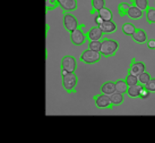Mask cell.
Returning a JSON list of instances; mask_svg holds the SVG:
<instances>
[{
    "label": "cell",
    "instance_id": "obj_1",
    "mask_svg": "<svg viewBox=\"0 0 155 143\" xmlns=\"http://www.w3.org/2000/svg\"><path fill=\"white\" fill-rule=\"evenodd\" d=\"M119 49V44L118 42L111 38H102L101 40L100 53L104 57H112L114 56Z\"/></svg>",
    "mask_w": 155,
    "mask_h": 143
},
{
    "label": "cell",
    "instance_id": "obj_2",
    "mask_svg": "<svg viewBox=\"0 0 155 143\" xmlns=\"http://www.w3.org/2000/svg\"><path fill=\"white\" fill-rule=\"evenodd\" d=\"M62 78V87L64 90L68 94L76 93V88L78 85V76L75 73H68L61 76Z\"/></svg>",
    "mask_w": 155,
    "mask_h": 143
},
{
    "label": "cell",
    "instance_id": "obj_3",
    "mask_svg": "<svg viewBox=\"0 0 155 143\" xmlns=\"http://www.w3.org/2000/svg\"><path fill=\"white\" fill-rule=\"evenodd\" d=\"M101 54L100 52H96V51L91 50L90 49L85 50L82 52V54L80 55L79 60L84 64L86 65H93L98 63L101 60Z\"/></svg>",
    "mask_w": 155,
    "mask_h": 143
},
{
    "label": "cell",
    "instance_id": "obj_4",
    "mask_svg": "<svg viewBox=\"0 0 155 143\" xmlns=\"http://www.w3.org/2000/svg\"><path fill=\"white\" fill-rule=\"evenodd\" d=\"M84 25H79L74 31L70 32V40L73 45L81 46L87 40L86 34L84 32Z\"/></svg>",
    "mask_w": 155,
    "mask_h": 143
},
{
    "label": "cell",
    "instance_id": "obj_5",
    "mask_svg": "<svg viewBox=\"0 0 155 143\" xmlns=\"http://www.w3.org/2000/svg\"><path fill=\"white\" fill-rule=\"evenodd\" d=\"M95 105L98 109H113L114 105L111 102L109 96L101 93L93 97Z\"/></svg>",
    "mask_w": 155,
    "mask_h": 143
},
{
    "label": "cell",
    "instance_id": "obj_6",
    "mask_svg": "<svg viewBox=\"0 0 155 143\" xmlns=\"http://www.w3.org/2000/svg\"><path fill=\"white\" fill-rule=\"evenodd\" d=\"M62 23H63L64 29L69 33L74 31L79 26L76 16L74 15L70 14V13H66L63 15Z\"/></svg>",
    "mask_w": 155,
    "mask_h": 143
},
{
    "label": "cell",
    "instance_id": "obj_7",
    "mask_svg": "<svg viewBox=\"0 0 155 143\" xmlns=\"http://www.w3.org/2000/svg\"><path fill=\"white\" fill-rule=\"evenodd\" d=\"M76 58L72 56H65L61 61V70H65L68 73H75L77 69Z\"/></svg>",
    "mask_w": 155,
    "mask_h": 143
},
{
    "label": "cell",
    "instance_id": "obj_8",
    "mask_svg": "<svg viewBox=\"0 0 155 143\" xmlns=\"http://www.w3.org/2000/svg\"><path fill=\"white\" fill-rule=\"evenodd\" d=\"M147 67L144 62L142 61H137L135 58L131 60V62L130 64V68L128 69V73L132 74L136 77H138L142 73L146 72Z\"/></svg>",
    "mask_w": 155,
    "mask_h": 143
},
{
    "label": "cell",
    "instance_id": "obj_9",
    "mask_svg": "<svg viewBox=\"0 0 155 143\" xmlns=\"http://www.w3.org/2000/svg\"><path fill=\"white\" fill-rule=\"evenodd\" d=\"M59 7L62 9V13H69L77 9V0H57Z\"/></svg>",
    "mask_w": 155,
    "mask_h": 143
},
{
    "label": "cell",
    "instance_id": "obj_10",
    "mask_svg": "<svg viewBox=\"0 0 155 143\" xmlns=\"http://www.w3.org/2000/svg\"><path fill=\"white\" fill-rule=\"evenodd\" d=\"M85 34L88 41H101L104 35L99 26L92 27Z\"/></svg>",
    "mask_w": 155,
    "mask_h": 143
},
{
    "label": "cell",
    "instance_id": "obj_11",
    "mask_svg": "<svg viewBox=\"0 0 155 143\" xmlns=\"http://www.w3.org/2000/svg\"><path fill=\"white\" fill-rule=\"evenodd\" d=\"M131 38L133 41L138 44H144L148 40L146 31L141 28H137V30L135 31V32L131 36Z\"/></svg>",
    "mask_w": 155,
    "mask_h": 143
},
{
    "label": "cell",
    "instance_id": "obj_12",
    "mask_svg": "<svg viewBox=\"0 0 155 143\" xmlns=\"http://www.w3.org/2000/svg\"><path fill=\"white\" fill-rule=\"evenodd\" d=\"M101 30L104 34H111L114 33L117 31L118 27L117 24L115 23L113 21H104L102 24H101L99 26Z\"/></svg>",
    "mask_w": 155,
    "mask_h": 143
},
{
    "label": "cell",
    "instance_id": "obj_13",
    "mask_svg": "<svg viewBox=\"0 0 155 143\" xmlns=\"http://www.w3.org/2000/svg\"><path fill=\"white\" fill-rule=\"evenodd\" d=\"M143 14H144V12L142 10L138 9L137 7L134 6V5H131L130 8L128 10L126 16H128V18H130V20L138 21V20H141L143 17Z\"/></svg>",
    "mask_w": 155,
    "mask_h": 143
},
{
    "label": "cell",
    "instance_id": "obj_14",
    "mask_svg": "<svg viewBox=\"0 0 155 143\" xmlns=\"http://www.w3.org/2000/svg\"><path fill=\"white\" fill-rule=\"evenodd\" d=\"M101 93L105 94L107 96L112 95L113 93L116 91V88H115V82L113 81H107L104 83H102L101 85L100 88Z\"/></svg>",
    "mask_w": 155,
    "mask_h": 143
},
{
    "label": "cell",
    "instance_id": "obj_15",
    "mask_svg": "<svg viewBox=\"0 0 155 143\" xmlns=\"http://www.w3.org/2000/svg\"><path fill=\"white\" fill-rule=\"evenodd\" d=\"M109 96L114 106H121L124 102V95L117 92V91H115L112 95H110Z\"/></svg>",
    "mask_w": 155,
    "mask_h": 143
},
{
    "label": "cell",
    "instance_id": "obj_16",
    "mask_svg": "<svg viewBox=\"0 0 155 143\" xmlns=\"http://www.w3.org/2000/svg\"><path fill=\"white\" fill-rule=\"evenodd\" d=\"M128 87H129V85L124 79H119L115 81V88H116L117 92L125 95L127 93Z\"/></svg>",
    "mask_w": 155,
    "mask_h": 143
},
{
    "label": "cell",
    "instance_id": "obj_17",
    "mask_svg": "<svg viewBox=\"0 0 155 143\" xmlns=\"http://www.w3.org/2000/svg\"><path fill=\"white\" fill-rule=\"evenodd\" d=\"M141 86L142 85L140 84V83H137V84H135V85L129 86L126 95H128V96L130 97V98H132V99L138 98V96H139V93H140V90H141Z\"/></svg>",
    "mask_w": 155,
    "mask_h": 143
},
{
    "label": "cell",
    "instance_id": "obj_18",
    "mask_svg": "<svg viewBox=\"0 0 155 143\" xmlns=\"http://www.w3.org/2000/svg\"><path fill=\"white\" fill-rule=\"evenodd\" d=\"M97 14L100 15L101 18L103 19L104 21H113L114 18V15L113 12L111 11V9L107 8V7H103L97 12Z\"/></svg>",
    "mask_w": 155,
    "mask_h": 143
},
{
    "label": "cell",
    "instance_id": "obj_19",
    "mask_svg": "<svg viewBox=\"0 0 155 143\" xmlns=\"http://www.w3.org/2000/svg\"><path fill=\"white\" fill-rule=\"evenodd\" d=\"M130 5L137 7L138 9L142 10L143 12H146V10L149 8V3L148 0H131L130 1Z\"/></svg>",
    "mask_w": 155,
    "mask_h": 143
},
{
    "label": "cell",
    "instance_id": "obj_20",
    "mask_svg": "<svg viewBox=\"0 0 155 143\" xmlns=\"http://www.w3.org/2000/svg\"><path fill=\"white\" fill-rule=\"evenodd\" d=\"M106 1L105 0H91V14L93 15L98 12L101 8L105 7Z\"/></svg>",
    "mask_w": 155,
    "mask_h": 143
},
{
    "label": "cell",
    "instance_id": "obj_21",
    "mask_svg": "<svg viewBox=\"0 0 155 143\" xmlns=\"http://www.w3.org/2000/svg\"><path fill=\"white\" fill-rule=\"evenodd\" d=\"M136 30H137V28L135 27V25L132 23H130V22H126L122 26V32L126 36H130L131 37Z\"/></svg>",
    "mask_w": 155,
    "mask_h": 143
},
{
    "label": "cell",
    "instance_id": "obj_22",
    "mask_svg": "<svg viewBox=\"0 0 155 143\" xmlns=\"http://www.w3.org/2000/svg\"><path fill=\"white\" fill-rule=\"evenodd\" d=\"M145 13H146V20L147 23L155 25V8L149 7Z\"/></svg>",
    "mask_w": 155,
    "mask_h": 143
},
{
    "label": "cell",
    "instance_id": "obj_23",
    "mask_svg": "<svg viewBox=\"0 0 155 143\" xmlns=\"http://www.w3.org/2000/svg\"><path fill=\"white\" fill-rule=\"evenodd\" d=\"M130 6H131V5L128 4V3H121V4H119V6H118V12H119V15L121 17L126 16L128 10L130 8Z\"/></svg>",
    "mask_w": 155,
    "mask_h": 143
},
{
    "label": "cell",
    "instance_id": "obj_24",
    "mask_svg": "<svg viewBox=\"0 0 155 143\" xmlns=\"http://www.w3.org/2000/svg\"><path fill=\"white\" fill-rule=\"evenodd\" d=\"M151 79H152L151 74L147 73V71L138 76V81H139V83L141 85H146Z\"/></svg>",
    "mask_w": 155,
    "mask_h": 143
},
{
    "label": "cell",
    "instance_id": "obj_25",
    "mask_svg": "<svg viewBox=\"0 0 155 143\" xmlns=\"http://www.w3.org/2000/svg\"><path fill=\"white\" fill-rule=\"evenodd\" d=\"M57 7H59L57 0H45L46 12H49L50 10L56 9Z\"/></svg>",
    "mask_w": 155,
    "mask_h": 143
},
{
    "label": "cell",
    "instance_id": "obj_26",
    "mask_svg": "<svg viewBox=\"0 0 155 143\" xmlns=\"http://www.w3.org/2000/svg\"><path fill=\"white\" fill-rule=\"evenodd\" d=\"M125 81L129 86H131V85H135V84H137L139 83V81H138V77H136L132 74L128 73V75L125 77Z\"/></svg>",
    "mask_w": 155,
    "mask_h": 143
},
{
    "label": "cell",
    "instance_id": "obj_27",
    "mask_svg": "<svg viewBox=\"0 0 155 143\" xmlns=\"http://www.w3.org/2000/svg\"><path fill=\"white\" fill-rule=\"evenodd\" d=\"M88 49L91 50L100 52L101 50V41H89Z\"/></svg>",
    "mask_w": 155,
    "mask_h": 143
},
{
    "label": "cell",
    "instance_id": "obj_28",
    "mask_svg": "<svg viewBox=\"0 0 155 143\" xmlns=\"http://www.w3.org/2000/svg\"><path fill=\"white\" fill-rule=\"evenodd\" d=\"M150 91L147 89L144 85H142L141 86V90H140V93H139V96H138V98H140V99H147V98H148V97L150 96Z\"/></svg>",
    "mask_w": 155,
    "mask_h": 143
},
{
    "label": "cell",
    "instance_id": "obj_29",
    "mask_svg": "<svg viewBox=\"0 0 155 143\" xmlns=\"http://www.w3.org/2000/svg\"><path fill=\"white\" fill-rule=\"evenodd\" d=\"M144 86L150 91V93H155V78H152Z\"/></svg>",
    "mask_w": 155,
    "mask_h": 143
},
{
    "label": "cell",
    "instance_id": "obj_30",
    "mask_svg": "<svg viewBox=\"0 0 155 143\" xmlns=\"http://www.w3.org/2000/svg\"><path fill=\"white\" fill-rule=\"evenodd\" d=\"M147 45L150 50H154L155 49V39H149L147 42Z\"/></svg>",
    "mask_w": 155,
    "mask_h": 143
},
{
    "label": "cell",
    "instance_id": "obj_31",
    "mask_svg": "<svg viewBox=\"0 0 155 143\" xmlns=\"http://www.w3.org/2000/svg\"><path fill=\"white\" fill-rule=\"evenodd\" d=\"M95 21H96V23L97 24V26H100L101 24H102L103 22H104L103 19L101 18L99 15H97L96 17H95Z\"/></svg>",
    "mask_w": 155,
    "mask_h": 143
},
{
    "label": "cell",
    "instance_id": "obj_32",
    "mask_svg": "<svg viewBox=\"0 0 155 143\" xmlns=\"http://www.w3.org/2000/svg\"><path fill=\"white\" fill-rule=\"evenodd\" d=\"M154 50H155V49H154Z\"/></svg>",
    "mask_w": 155,
    "mask_h": 143
},
{
    "label": "cell",
    "instance_id": "obj_33",
    "mask_svg": "<svg viewBox=\"0 0 155 143\" xmlns=\"http://www.w3.org/2000/svg\"><path fill=\"white\" fill-rule=\"evenodd\" d=\"M130 1H131V0H130Z\"/></svg>",
    "mask_w": 155,
    "mask_h": 143
}]
</instances>
